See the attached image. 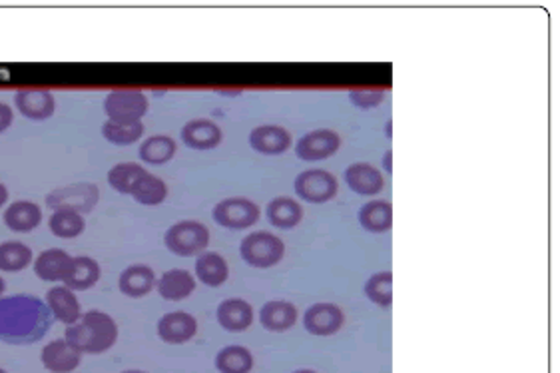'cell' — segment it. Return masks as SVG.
Segmentation results:
<instances>
[{"instance_id": "obj_1", "label": "cell", "mask_w": 560, "mask_h": 373, "mask_svg": "<svg viewBox=\"0 0 560 373\" xmlns=\"http://www.w3.org/2000/svg\"><path fill=\"white\" fill-rule=\"evenodd\" d=\"M48 306L35 295L0 297V339L6 344H32L50 329Z\"/></svg>"}, {"instance_id": "obj_2", "label": "cell", "mask_w": 560, "mask_h": 373, "mask_svg": "<svg viewBox=\"0 0 560 373\" xmlns=\"http://www.w3.org/2000/svg\"><path fill=\"white\" fill-rule=\"evenodd\" d=\"M64 339L82 354L99 356L112 349L118 342V324L116 319L100 310H90L80 316L78 322L67 326Z\"/></svg>"}, {"instance_id": "obj_3", "label": "cell", "mask_w": 560, "mask_h": 373, "mask_svg": "<svg viewBox=\"0 0 560 373\" xmlns=\"http://www.w3.org/2000/svg\"><path fill=\"white\" fill-rule=\"evenodd\" d=\"M164 243L171 254L181 258L200 255L210 246V230L198 220H181L168 228Z\"/></svg>"}, {"instance_id": "obj_4", "label": "cell", "mask_w": 560, "mask_h": 373, "mask_svg": "<svg viewBox=\"0 0 560 373\" xmlns=\"http://www.w3.org/2000/svg\"><path fill=\"white\" fill-rule=\"evenodd\" d=\"M47 206L54 210H72L78 214H88L100 202V190L92 182H74L52 190L45 198Z\"/></svg>"}, {"instance_id": "obj_5", "label": "cell", "mask_w": 560, "mask_h": 373, "mask_svg": "<svg viewBox=\"0 0 560 373\" xmlns=\"http://www.w3.org/2000/svg\"><path fill=\"white\" fill-rule=\"evenodd\" d=\"M240 254L254 268H272L284 260L285 243L269 232H254L244 238Z\"/></svg>"}, {"instance_id": "obj_6", "label": "cell", "mask_w": 560, "mask_h": 373, "mask_svg": "<svg viewBox=\"0 0 560 373\" xmlns=\"http://www.w3.org/2000/svg\"><path fill=\"white\" fill-rule=\"evenodd\" d=\"M150 102L142 90H112L104 98V112L114 122H142Z\"/></svg>"}, {"instance_id": "obj_7", "label": "cell", "mask_w": 560, "mask_h": 373, "mask_svg": "<svg viewBox=\"0 0 560 373\" xmlns=\"http://www.w3.org/2000/svg\"><path fill=\"white\" fill-rule=\"evenodd\" d=\"M213 222L228 230H245L260 220V208L247 198H225L212 210Z\"/></svg>"}, {"instance_id": "obj_8", "label": "cell", "mask_w": 560, "mask_h": 373, "mask_svg": "<svg viewBox=\"0 0 560 373\" xmlns=\"http://www.w3.org/2000/svg\"><path fill=\"white\" fill-rule=\"evenodd\" d=\"M337 190V180L327 170H306L296 178L297 196L311 202V204H326L331 198H336Z\"/></svg>"}, {"instance_id": "obj_9", "label": "cell", "mask_w": 560, "mask_h": 373, "mask_svg": "<svg viewBox=\"0 0 560 373\" xmlns=\"http://www.w3.org/2000/svg\"><path fill=\"white\" fill-rule=\"evenodd\" d=\"M16 110L32 122L50 120L57 112V98L48 88H20L15 94Z\"/></svg>"}, {"instance_id": "obj_10", "label": "cell", "mask_w": 560, "mask_h": 373, "mask_svg": "<svg viewBox=\"0 0 560 373\" xmlns=\"http://www.w3.org/2000/svg\"><path fill=\"white\" fill-rule=\"evenodd\" d=\"M40 361L50 373H72L82 366V351L67 339H52L42 347Z\"/></svg>"}, {"instance_id": "obj_11", "label": "cell", "mask_w": 560, "mask_h": 373, "mask_svg": "<svg viewBox=\"0 0 560 373\" xmlns=\"http://www.w3.org/2000/svg\"><path fill=\"white\" fill-rule=\"evenodd\" d=\"M156 332L164 344H188L198 334V319L188 312H170L160 317Z\"/></svg>"}, {"instance_id": "obj_12", "label": "cell", "mask_w": 560, "mask_h": 373, "mask_svg": "<svg viewBox=\"0 0 560 373\" xmlns=\"http://www.w3.org/2000/svg\"><path fill=\"white\" fill-rule=\"evenodd\" d=\"M346 324L341 307L336 304H314L304 314V326L311 336L327 337L337 334Z\"/></svg>"}, {"instance_id": "obj_13", "label": "cell", "mask_w": 560, "mask_h": 373, "mask_svg": "<svg viewBox=\"0 0 560 373\" xmlns=\"http://www.w3.org/2000/svg\"><path fill=\"white\" fill-rule=\"evenodd\" d=\"M341 146V138L333 130H314L306 134L296 146V152L306 162H317L336 154Z\"/></svg>"}, {"instance_id": "obj_14", "label": "cell", "mask_w": 560, "mask_h": 373, "mask_svg": "<svg viewBox=\"0 0 560 373\" xmlns=\"http://www.w3.org/2000/svg\"><path fill=\"white\" fill-rule=\"evenodd\" d=\"M45 304L48 306L52 317L64 326H72L74 322H78L82 316V306L77 292H72L70 287L64 284L50 287L47 292Z\"/></svg>"}, {"instance_id": "obj_15", "label": "cell", "mask_w": 560, "mask_h": 373, "mask_svg": "<svg viewBox=\"0 0 560 373\" xmlns=\"http://www.w3.org/2000/svg\"><path fill=\"white\" fill-rule=\"evenodd\" d=\"M181 140L192 150H213L223 140L222 128L210 119H193L181 128Z\"/></svg>"}, {"instance_id": "obj_16", "label": "cell", "mask_w": 560, "mask_h": 373, "mask_svg": "<svg viewBox=\"0 0 560 373\" xmlns=\"http://www.w3.org/2000/svg\"><path fill=\"white\" fill-rule=\"evenodd\" d=\"M3 222L10 232L16 233L35 232L42 223V208L36 204V202L16 200L13 204L6 206Z\"/></svg>"}, {"instance_id": "obj_17", "label": "cell", "mask_w": 560, "mask_h": 373, "mask_svg": "<svg viewBox=\"0 0 560 373\" xmlns=\"http://www.w3.org/2000/svg\"><path fill=\"white\" fill-rule=\"evenodd\" d=\"M100 275H102L100 264L90 258V255H72L70 268L67 275H64L62 284L70 287L72 292H84L99 284Z\"/></svg>"}, {"instance_id": "obj_18", "label": "cell", "mask_w": 560, "mask_h": 373, "mask_svg": "<svg viewBox=\"0 0 560 373\" xmlns=\"http://www.w3.org/2000/svg\"><path fill=\"white\" fill-rule=\"evenodd\" d=\"M250 144L257 152L267 154V156H277V154H284L287 148L292 146V134H289L282 126L264 124V126L254 128L250 134Z\"/></svg>"}, {"instance_id": "obj_19", "label": "cell", "mask_w": 560, "mask_h": 373, "mask_svg": "<svg viewBox=\"0 0 560 373\" xmlns=\"http://www.w3.org/2000/svg\"><path fill=\"white\" fill-rule=\"evenodd\" d=\"M70 262L72 255L68 252L60 248H48L36 255L35 262H32V268H35L36 278L42 282H62L70 268Z\"/></svg>"}, {"instance_id": "obj_20", "label": "cell", "mask_w": 560, "mask_h": 373, "mask_svg": "<svg viewBox=\"0 0 560 373\" xmlns=\"http://www.w3.org/2000/svg\"><path fill=\"white\" fill-rule=\"evenodd\" d=\"M118 287L128 297H144L156 287V274L146 264H132L120 274Z\"/></svg>"}, {"instance_id": "obj_21", "label": "cell", "mask_w": 560, "mask_h": 373, "mask_svg": "<svg viewBox=\"0 0 560 373\" xmlns=\"http://www.w3.org/2000/svg\"><path fill=\"white\" fill-rule=\"evenodd\" d=\"M346 182L347 186L359 196H375L385 188V178L381 170H377L371 164H351L346 170Z\"/></svg>"}, {"instance_id": "obj_22", "label": "cell", "mask_w": 560, "mask_h": 373, "mask_svg": "<svg viewBox=\"0 0 560 373\" xmlns=\"http://www.w3.org/2000/svg\"><path fill=\"white\" fill-rule=\"evenodd\" d=\"M158 294L168 302H181L186 300L196 290V278L192 272L174 268L161 274V278L156 282Z\"/></svg>"}, {"instance_id": "obj_23", "label": "cell", "mask_w": 560, "mask_h": 373, "mask_svg": "<svg viewBox=\"0 0 560 373\" xmlns=\"http://www.w3.org/2000/svg\"><path fill=\"white\" fill-rule=\"evenodd\" d=\"M218 324L228 332H245L254 324V307L240 297H230L218 306Z\"/></svg>"}, {"instance_id": "obj_24", "label": "cell", "mask_w": 560, "mask_h": 373, "mask_svg": "<svg viewBox=\"0 0 560 373\" xmlns=\"http://www.w3.org/2000/svg\"><path fill=\"white\" fill-rule=\"evenodd\" d=\"M297 322V307L284 300L267 302L260 310V324L267 332H287Z\"/></svg>"}, {"instance_id": "obj_25", "label": "cell", "mask_w": 560, "mask_h": 373, "mask_svg": "<svg viewBox=\"0 0 560 373\" xmlns=\"http://www.w3.org/2000/svg\"><path fill=\"white\" fill-rule=\"evenodd\" d=\"M230 265L218 252H202L196 260V278L208 287H220L228 282Z\"/></svg>"}, {"instance_id": "obj_26", "label": "cell", "mask_w": 560, "mask_h": 373, "mask_svg": "<svg viewBox=\"0 0 560 373\" xmlns=\"http://www.w3.org/2000/svg\"><path fill=\"white\" fill-rule=\"evenodd\" d=\"M359 222L368 232H375V233L389 232L393 226L391 202L371 200L368 202V204H363L359 210Z\"/></svg>"}, {"instance_id": "obj_27", "label": "cell", "mask_w": 560, "mask_h": 373, "mask_svg": "<svg viewBox=\"0 0 560 373\" xmlns=\"http://www.w3.org/2000/svg\"><path fill=\"white\" fill-rule=\"evenodd\" d=\"M304 218V208L294 198H274L267 204V220L272 222V226L282 230H292Z\"/></svg>"}, {"instance_id": "obj_28", "label": "cell", "mask_w": 560, "mask_h": 373, "mask_svg": "<svg viewBox=\"0 0 560 373\" xmlns=\"http://www.w3.org/2000/svg\"><path fill=\"white\" fill-rule=\"evenodd\" d=\"M176 152H178V144L174 138L168 134H154V136L146 138L142 146H140L138 154L146 164L161 166V164L170 162V160L176 156Z\"/></svg>"}, {"instance_id": "obj_29", "label": "cell", "mask_w": 560, "mask_h": 373, "mask_svg": "<svg viewBox=\"0 0 560 373\" xmlns=\"http://www.w3.org/2000/svg\"><path fill=\"white\" fill-rule=\"evenodd\" d=\"M32 262H35V255L25 242L6 240L0 243V272H23Z\"/></svg>"}, {"instance_id": "obj_30", "label": "cell", "mask_w": 560, "mask_h": 373, "mask_svg": "<svg viewBox=\"0 0 560 373\" xmlns=\"http://www.w3.org/2000/svg\"><path fill=\"white\" fill-rule=\"evenodd\" d=\"M48 230L62 240L78 238L86 230V218L72 210H54L48 218Z\"/></svg>"}, {"instance_id": "obj_31", "label": "cell", "mask_w": 560, "mask_h": 373, "mask_svg": "<svg viewBox=\"0 0 560 373\" xmlns=\"http://www.w3.org/2000/svg\"><path fill=\"white\" fill-rule=\"evenodd\" d=\"M215 369L220 373H250L254 369L252 351L244 346H225L215 356Z\"/></svg>"}, {"instance_id": "obj_32", "label": "cell", "mask_w": 560, "mask_h": 373, "mask_svg": "<svg viewBox=\"0 0 560 373\" xmlns=\"http://www.w3.org/2000/svg\"><path fill=\"white\" fill-rule=\"evenodd\" d=\"M130 196L142 206H158L168 198V186L164 180L158 178L156 174H152L148 170V172L140 178L136 186L132 188Z\"/></svg>"}, {"instance_id": "obj_33", "label": "cell", "mask_w": 560, "mask_h": 373, "mask_svg": "<svg viewBox=\"0 0 560 373\" xmlns=\"http://www.w3.org/2000/svg\"><path fill=\"white\" fill-rule=\"evenodd\" d=\"M148 170L144 166H140L136 162H122L116 164L110 168V172H108V184H110L118 194L130 196L132 188L136 186V182L140 178H142Z\"/></svg>"}, {"instance_id": "obj_34", "label": "cell", "mask_w": 560, "mask_h": 373, "mask_svg": "<svg viewBox=\"0 0 560 373\" xmlns=\"http://www.w3.org/2000/svg\"><path fill=\"white\" fill-rule=\"evenodd\" d=\"M146 126L144 122H114L106 120L102 124V136L110 144L116 146H130L144 136Z\"/></svg>"}, {"instance_id": "obj_35", "label": "cell", "mask_w": 560, "mask_h": 373, "mask_svg": "<svg viewBox=\"0 0 560 373\" xmlns=\"http://www.w3.org/2000/svg\"><path fill=\"white\" fill-rule=\"evenodd\" d=\"M365 295H368L375 306L383 307V310L391 307V304H393V274L391 272H379V274L371 275L368 284H365Z\"/></svg>"}, {"instance_id": "obj_36", "label": "cell", "mask_w": 560, "mask_h": 373, "mask_svg": "<svg viewBox=\"0 0 560 373\" xmlns=\"http://www.w3.org/2000/svg\"><path fill=\"white\" fill-rule=\"evenodd\" d=\"M383 96L385 92L383 90H365V88H359V90H351L349 92V100L358 106V109H363V110H369V109H377L383 102Z\"/></svg>"}, {"instance_id": "obj_37", "label": "cell", "mask_w": 560, "mask_h": 373, "mask_svg": "<svg viewBox=\"0 0 560 373\" xmlns=\"http://www.w3.org/2000/svg\"><path fill=\"white\" fill-rule=\"evenodd\" d=\"M15 122V109L6 102H0V134H5Z\"/></svg>"}, {"instance_id": "obj_38", "label": "cell", "mask_w": 560, "mask_h": 373, "mask_svg": "<svg viewBox=\"0 0 560 373\" xmlns=\"http://www.w3.org/2000/svg\"><path fill=\"white\" fill-rule=\"evenodd\" d=\"M8 188L0 182V208H5L8 204Z\"/></svg>"}, {"instance_id": "obj_39", "label": "cell", "mask_w": 560, "mask_h": 373, "mask_svg": "<svg viewBox=\"0 0 560 373\" xmlns=\"http://www.w3.org/2000/svg\"><path fill=\"white\" fill-rule=\"evenodd\" d=\"M391 160H393V152H391V150H387V152H385V158H383V164H385L387 172H391V170H393V162H391Z\"/></svg>"}, {"instance_id": "obj_40", "label": "cell", "mask_w": 560, "mask_h": 373, "mask_svg": "<svg viewBox=\"0 0 560 373\" xmlns=\"http://www.w3.org/2000/svg\"><path fill=\"white\" fill-rule=\"evenodd\" d=\"M5 290H6V282H5V278H3V275H0V297H3Z\"/></svg>"}, {"instance_id": "obj_41", "label": "cell", "mask_w": 560, "mask_h": 373, "mask_svg": "<svg viewBox=\"0 0 560 373\" xmlns=\"http://www.w3.org/2000/svg\"><path fill=\"white\" fill-rule=\"evenodd\" d=\"M391 126H393V122H391V120H387V124H385V132H387V138H391Z\"/></svg>"}, {"instance_id": "obj_42", "label": "cell", "mask_w": 560, "mask_h": 373, "mask_svg": "<svg viewBox=\"0 0 560 373\" xmlns=\"http://www.w3.org/2000/svg\"><path fill=\"white\" fill-rule=\"evenodd\" d=\"M122 373H146V371H140V369H128V371H122Z\"/></svg>"}, {"instance_id": "obj_43", "label": "cell", "mask_w": 560, "mask_h": 373, "mask_svg": "<svg viewBox=\"0 0 560 373\" xmlns=\"http://www.w3.org/2000/svg\"><path fill=\"white\" fill-rule=\"evenodd\" d=\"M294 373H316V371H311V369H299V371H294Z\"/></svg>"}, {"instance_id": "obj_44", "label": "cell", "mask_w": 560, "mask_h": 373, "mask_svg": "<svg viewBox=\"0 0 560 373\" xmlns=\"http://www.w3.org/2000/svg\"><path fill=\"white\" fill-rule=\"evenodd\" d=\"M0 373H6V371H5V369H3V368H0Z\"/></svg>"}]
</instances>
